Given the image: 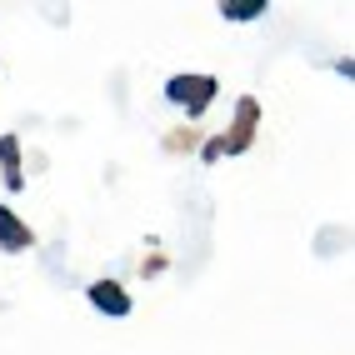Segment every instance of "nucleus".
Returning a JSON list of instances; mask_svg holds the SVG:
<instances>
[{
	"mask_svg": "<svg viewBox=\"0 0 355 355\" xmlns=\"http://www.w3.org/2000/svg\"><path fill=\"white\" fill-rule=\"evenodd\" d=\"M85 295H90V305H96L101 315H110V320H125V315L135 311V300H130V291L121 286V280H96Z\"/></svg>",
	"mask_w": 355,
	"mask_h": 355,
	"instance_id": "obj_3",
	"label": "nucleus"
},
{
	"mask_svg": "<svg viewBox=\"0 0 355 355\" xmlns=\"http://www.w3.org/2000/svg\"><path fill=\"white\" fill-rule=\"evenodd\" d=\"M220 15L235 20V26H245V20H260V15H266V0H225Z\"/></svg>",
	"mask_w": 355,
	"mask_h": 355,
	"instance_id": "obj_6",
	"label": "nucleus"
},
{
	"mask_svg": "<svg viewBox=\"0 0 355 355\" xmlns=\"http://www.w3.org/2000/svg\"><path fill=\"white\" fill-rule=\"evenodd\" d=\"M0 165H6V191H20L26 175H20V140L15 135H0Z\"/></svg>",
	"mask_w": 355,
	"mask_h": 355,
	"instance_id": "obj_5",
	"label": "nucleus"
},
{
	"mask_svg": "<svg viewBox=\"0 0 355 355\" xmlns=\"http://www.w3.org/2000/svg\"><path fill=\"white\" fill-rule=\"evenodd\" d=\"M255 125H260V101H255V96H241V101H235V125H230V135H220L225 155H241V150H250Z\"/></svg>",
	"mask_w": 355,
	"mask_h": 355,
	"instance_id": "obj_2",
	"label": "nucleus"
},
{
	"mask_svg": "<svg viewBox=\"0 0 355 355\" xmlns=\"http://www.w3.org/2000/svg\"><path fill=\"white\" fill-rule=\"evenodd\" d=\"M31 245H35V230L20 220L10 205H0V250L15 255V250H31Z\"/></svg>",
	"mask_w": 355,
	"mask_h": 355,
	"instance_id": "obj_4",
	"label": "nucleus"
},
{
	"mask_svg": "<svg viewBox=\"0 0 355 355\" xmlns=\"http://www.w3.org/2000/svg\"><path fill=\"white\" fill-rule=\"evenodd\" d=\"M216 90H220L216 76H171V80H165V96H171L175 105H185V115H191V121L210 110Z\"/></svg>",
	"mask_w": 355,
	"mask_h": 355,
	"instance_id": "obj_1",
	"label": "nucleus"
},
{
	"mask_svg": "<svg viewBox=\"0 0 355 355\" xmlns=\"http://www.w3.org/2000/svg\"><path fill=\"white\" fill-rule=\"evenodd\" d=\"M196 146H200V130H196V125H191V130H175V135H165V150H171V155H180V150L191 155Z\"/></svg>",
	"mask_w": 355,
	"mask_h": 355,
	"instance_id": "obj_7",
	"label": "nucleus"
}]
</instances>
